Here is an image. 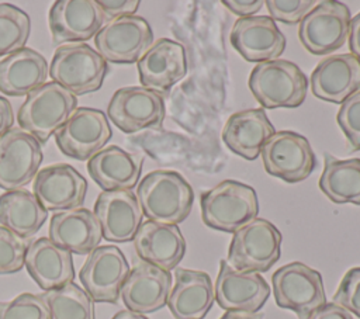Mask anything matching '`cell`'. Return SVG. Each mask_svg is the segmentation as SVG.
<instances>
[{
    "mask_svg": "<svg viewBox=\"0 0 360 319\" xmlns=\"http://www.w3.org/2000/svg\"><path fill=\"white\" fill-rule=\"evenodd\" d=\"M136 198L149 221L177 225L188 216L194 193L180 173L155 170L143 176L138 184Z\"/></svg>",
    "mask_w": 360,
    "mask_h": 319,
    "instance_id": "6da1fadb",
    "label": "cell"
},
{
    "mask_svg": "<svg viewBox=\"0 0 360 319\" xmlns=\"http://www.w3.org/2000/svg\"><path fill=\"white\" fill-rule=\"evenodd\" d=\"M249 89L263 108H295L307 97L308 79L294 62L274 59L252 69Z\"/></svg>",
    "mask_w": 360,
    "mask_h": 319,
    "instance_id": "7a4b0ae2",
    "label": "cell"
},
{
    "mask_svg": "<svg viewBox=\"0 0 360 319\" xmlns=\"http://www.w3.org/2000/svg\"><path fill=\"white\" fill-rule=\"evenodd\" d=\"M77 108V98L55 82L31 91L18 110L20 128L45 145Z\"/></svg>",
    "mask_w": 360,
    "mask_h": 319,
    "instance_id": "3957f363",
    "label": "cell"
},
{
    "mask_svg": "<svg viewBox=\"0 0 360 319\" xmlns=\"http://www.w3.org/2000/svg\"><path fill=\"white\" fill-rule=\"evenodd\" d=\"M257 214L256 191L236 180H224L201 195L202 222L215 230L233 233Z\"/></svg>",
    "mask_w": 360,
    "mask_h": 319,
    "instance_id": "277c9868",
    "label": "cell"
},
{
    "mask_svg": "<svg viewBox=\"0 0 360 319\" xmlns=\"http://www.w3.org/2000/svg\"><path fill=\"white\" fill-rule=\"evenodd\" d=\"M108 65L104 58L87 44H66L56 48L49 63L52 82L75 97L101 89Z\"/></svg>",
    "mask_w": 360,
    "mask_h": 319,
    "instance_id": "5b68a950",
    "label": "cell"
},
{
    "mask_svg": "<svg viewBox=\"0 0 360 319\" xmlns=\"http://www.w3.org/2000/svg\"><path fill=\"white\" fill-rule=\"evenodd\" d=\"M280 247L281 233L276 225L255 218L233 232L226 263L238 271L266 273L280 259Z\"/></svg>",
    "mask_w": 360,
    "mask_h": 319,
    "instance_id": "8992f818",
    "label": "cell"
},
{
    "mask_svg": "<svg viewBox=\"0 0 360 319\" xmlns=\"http://www.w3.org/2000/svg\"><path fill=\"white\" fill-rule=\"evenodd\" d=\"M277 306L292 311L298 319H308L326 304L322 275L301 261L288 263L271 275Z\"/></svg>",
    "mask_w": 360,
    "mask_h": 319,
    "instance_id": "52a82bcc",
    "label": "cell"
},
{
    "mask_svg": "<svg viewBox=\"0 0 360 319\" xmlns=\"http://www.w3.org/2000/svg\"><path fill=\"white\" fill-rule=\"evenodd\" d=\"M350 20V10L345 3L336 0L318 1L300 22V41L314 55L335 52L349 38Z\"/></svg>",
    "mask_w": 360,
    "mask_h": 319,
    "instance_id": "ba28073f",
    "label": "cell"
},
{
    "mask_svg": "<svg viewBox=\"0 0 360 319\" xmlns=\"http://www.w3.org/2000/svg\"><path fill=\"white\" fill-rule=\"evenodd\" d=\"M153 44V32L141 15L108 21L94 37L97 52L105 62L131 65L138 62Z\"/></svg>",
    "mask_w": 360,
    "mask_h": 319,
    "instance_id": "9c48e42d",
    "label": "cell"
},
{
    "mask_svg": "<svg viewBox=\"0 0 360 319\" xmlns=\"http://www.w3.org/2000/svg\"><path fill=\"white\" fill-rule=\"evenodd\" d=\"M264 170L287 183L305 180L315 169L308 139L294 131H276L260 149Z\"/></svg>",
    "mask_w": 360,
    "mask_h": 319,
    "instance_id": "30bf717a",
    "label": "cell"
},
{
    "mask_svg": "<svg viewBox=\"0 0 360 319\" xmlns=\"http://www.w3.org/2000/svg\"><path fill=\"white\" fill-rule=\"evenodd\" d=\"M111 135L110 122L101 110L77 107L55 132V142L65 156L83 162L100 152Z\"/></svg>",
    "mask_w": 360,
    "mask_h": 319,
    "instance_id": "8fae6325",
    "label": "cell"
},
{
    "mask_svg": "<svg viewBox=\"0 0 360 319\" xmlns=\"http://www.w3.org/2000/svg\"><path fill=\"white\" fill-rule=\"evenodd\" d=\"M112 124L125 134L159 128L165 118L163 96L142 86L118 89L107 107Z\"/></svg>",
    "mask_w": 360,
    "mask_h": 319,
    "instance_id": "7c38bea8",
    "label": "cell"
},
{
    "mask_svg": "<svg viewBox=\"0 0 360 319\" xmlns=\"http://www.w3.org/2000/svg\"><path fill=\"white\" fill-rule=\"evenodd\" d=\"M129 274L124 253L112 245L96 247L79 271L83 289L94 302L117 304L121 287Z\"/></svg>",
    "mask_w": 360,
    "mask_h": 319,
    "instance_id": "4fadbf2b",
    "label": "cell"
},
{
    "mask_svg": "<svg viewBox=\"0 0 360 319\" xmlns=\"http://www.w3.org/2000/svg\"><path fill=\"white\" fill-rule=\"evenodd\" d=\"M41 143L21 128L0 136V188L20 190L31 183L42 162Z\"/></svg>",
    "mask_w": 360,
    "mask_h": 319,
    "instance_id": "5bb4252c",
    "label": "cell"
},
{
    "mask_svg": "<svg viewBox=\"0 0 360 319\" xmlns=\"http://www.w3.org/2000/svg\"><path fill=\"white\" fill-rule=\"evenodd\" d=\"M214 292L222 309L256 313L269 299L270 287L260 273L238 271L221 260Z\"/></svg>",
    "mask_w": 360,
    "mask_h": 319,
    "instance_id": "9a60e30c",
    "label": "cell"
},
{
    "mask_svg": "<svg viewBox=\"0 0 360 319\" xmlns=\"http://www.w3.org/2000/svg\"><path fill=\"white\" fill-rule=\"evenodd\" d=\"M93 214L101 226L103 239L114 243L134 240L143 218L138 198L131 190L101 191Z\"/></svg>",
    "mask_w": 360,
    "mask_h": 319,
    "instance_id": "2e32d148",
    "label": "cell"
},
{
    "mask_svg": "<svg viewBox=\"0 0 360 319\" xmlns=\"http://www.w3.org/2000/svg\"><path fill=\"white\" fill-rule=\"evenodd\" d=\"M86 193V178L66 163L44 167L34 178V195L46 211L60 212L80 208Z\"/></svg>",
    "mask_w": 360,
    "mask_h": 319,
    "instance_id": "e0dca14e",
    "label": "cell"
},
{
    "mask_svg": "<svg viewBox=\"0 0 360 319\" xmlns=\"http://www.w3.org/2000/svg\"><path fill=\"white\" fill-rule=\"evenodd\" d=\"M229 38L232 46L248 62L274 60L285 49V37L270 15L238 18Z\"/></svg>",
    "mask_w": 360,
    "mask_h": 319,
    "instance_id": "ac0fdd59",
    "label": "cell"
},
{
    "mask_svg": "<svg viewBox=\"0 0 360 319\" xmlns=\"http://www.w3.org/2000/svg\"><path fill=\"white\" fill-rule=\"evenodd\" d=\"M48 25L53 44L87 41L105 25L96 0H58L52 4Z\"/></svg>",
    "mask_w": 360,
    "mask_h": 319,
    "instance_id": "d6986e66",
    "label": "cell"
},
{
    "mask_svg": "<svg viewBox=\"0 0 360 319\" xmlns=\"http://www.w3.org/2000/svg\"><path fill=\"white\" fill-rule=\"evenodd\" d=\"M136 65L142 87L159 94L169 91L187 73L183 45L169 38L155 41Z\"/></svg>",
    "mask_w": 360,
    "mask_h": 319,
    "instance_id": "ffe728a7",
    "label": "cell"
},
{
    "mask_svg": "<svg viewBox=\"0 0 360 319\" xmlns=\"http://www.w3.org/2000/svg\"><path fill=\"white\" fill-rule=\"evenodd\" d=\"M170 289V271L139 261L129 270L120 297L128 311L145 315L162 309L167 304Z\"/></svg>",
    "mask_w": 360,
    "mask_h": 319,
    "instance_id": "44dd1931",
    "label": "cell"
},
{
    "mask_svg": "<svg viewBox=\"0 0 360 319\" xmlns=\"http://www.w3.org/2000/svg\"><path fill=\"white\" fill-rule=\"evenodd\" d=\"M309 83L316 98L342 104L360 91V59L352 53L330 55L316 65Z\"/></svg>",
    "mask_w": 360,
    "mask_h": 319,
    "instance_id": "7402d4cb",
    "label": "cell"
},
{
    "mask_svg": "<svg viewBox=\"0 0 360 319\" xmlns=\"http://www.w3.org/2000/svg\"><path fill=\"white\" fill-rule=\"evenodd\" d=\"M134 247L142 261L170 271L186 254V240L177 225L145 221L139 226Z\"/></svg>",
    "mask_w": 360,
    "mask_h": 319,
    "instance_id": "603a6c76",
    "label": "cell"
},
{
    "mask_svg": "<svg viewBox=\"0 0 360 319\" xmlns=\"http://www.w3.org/2000/svg\"><path fill=\"white\" fill-rule=\"evenodd\" d=\"M24 266L44 291L63 287L75 278L72 253L49 237H39L27 245Z\"/></svg>",
    "mask_w": 360,
    "mask_h": 319,
    "instance_id": "cb8c5ba5",
    "label": "cell"
},
{
    "mask_svg": "<svg viewBox=\"0 0 360 319\" xmlns=\"http://www.w3.org/2000/svg\"><path fill=\"white\" fill-rule=\"evenodd\" d=\"M215 301L214 285L204 271L177 267L167 306L174 319H202Z\"/></svg>",
    "mask_w": 360,
    "mask_h": 319,
    "instance_id": "d4e9b609",
    "label": "cell"
},
{
    "mask_svg": "<svg viewBox=\"0 0 360 319\" xmlns=\"http://www.w3.org/2000/svg\"><path fill=\"white\" fill-rule=\"evenodd\" d=\"M49 239L76 254H90L98 247L103 233L94 214L87 208L55 212L49 222Z\"/></svg>",
    "mask_w": 360,
    "mask_h": 319,
    "instance_id": "484cf974",
    "label": "cell"
},
{
    "mask_svg": "<svg viewBox=\"0 0 360 319\" xmlns=\"http://www.w3.org/2000/svg\"><path fill=\"white\" fill-rule=\"evenodd\" d=\"M264 108H249L232 114L224 125L222 141L235 155L255 160L263 143L274 134Z\"/></svg>",
    "mask_w": 360,
    "mask_h": 319,
    "instance_id": "4316f807",
    "label": "cell"
},
{
    "mask_svg": "<svg viewBox=\"0 0 360 319\" xmlns=\"http://www.w3.org/2000/svg\"><path fill=\"white\" fill-rule=\"evenodd\" d=\"M87 171L103 191L131 190L139 181L142 157L111 145L89 159Z\"/></svg>",
    "mask_w": 360,
    "mask_h": 319,
    "instance_id": "83f0119b",
    "label": "cell"
},
{
    "mask_svg": "<svg viewBox=\"0 0 360 319\" xmlns=\"http://www.w3.org/2000/svg\"><path fill=\"white\" fill-rule=\"evenodd\" d=\"M46 59L32 48L18 49L0 60V91L6 96H28L46 83Z\"/></svg>",
    "mask_w": 360,
    "mask_h": 319,
    "instance_id": "f1b7e54d",
    "label": "cell"
},
{
    "mask_svg": "<svg viewBox=\"0 0 360 319\" xmlns=\"http://www.w3.org/2000/svg\"><path fill=\"white\" fill-rule=\"evenodd\" d=\"M48 211L34 193L20 188L0 195V226L11 230L21 239L32 237L45 223Z\"/></svg>",
    "mask_w": 360,
    "mask_h": 319,
    "instance_id": "f546056e",
    "label": "cell"
},
{
    "mask_svg": "<svg viewBox=\"0 0 360 319\" xmlns=\"http://www.w3.org/2000/svg\"><path fill=\"white\" fill-rule=\"evenodd\" d=\"M323 164L318 181L321 191L332 202L360 205V159L340 160L325 153Z\"/></svg>",
    "mask_w": 360,
    "mask_h": 319,
    "instance_id": "4dcf8cb0",
    "label": "cell"
},
{
    "mask_svg": "<svg viewBox=\"0 0 360 319\" xmlns=\"http://www.w3.org/2000/svg\"><path fill=\"white\" fill-rule=\"evenodd\" d=\"M41 295L48 306L49 319H96L94 301L75 282L45 291Z\"/></svg>",
    "mask_w": 360,
    "mask_h": 319,
    "instance_id": "1f68e13d",
    "label": "cell"
},
{
    "mask_svg": "<svg viewBox=\"0 0 360 319\" xmlns=\"http://www.w3.org/2000/svg\"><path fill=\"white\" fill-rule=\"evenodd\" d=\"M31 20L25 11L10 3H0V58L25 48Z\"/></svg>",
    "mask_w": 360,
    "mask_h": 319,
    "instance_id": "d6a6232c",
    "label": "cell"
},
{
    "mask_svg": "<svg viewBox=\"0 0 360 319\" xmlns=\"http://www.w3.org/2000/svg\"><path fill=\"white\" fill-rule=\"evenodd\" d=\"M0 319H49V311L41 294L24 292L8 302L0 301Z\"/></svg>",
    "mask_w": 360,
    "mask_h": 319,
    "instance_id": "836d02e7",
    "label": "cell"
},
{
    "mask_svg": "<svg viewBox=\"0 0 360 319\" xmlns=\"http://www.w3.org/2000/svg\"><path fill=\"white\" fill-rule=\"evenodd\" d=\"M27 243L11 230L0 226V274H13L24 267Z\"/></svg>",
    "mask_w": 360,
    "mask_h": 319,
    "instance_id": "e575fe53",
    "label": "cell"
},
{
    "mask_svg": "<svg viewBox=\"0 0 360 319\" xmlns=\"http://www.w3.org/2000/svg\"><path fill=\"white\" fill-rule=\"evenodd\" d=\"M336 119L352 149L360 150V91L352 94L340 104Z\"/></svg>",
    "mask_w": 360,
    "mask_h": 319,
    "instance_id": "d590c367",
    "label": "cell"
},
{
    "mask_svg": "<svg viewBox=\"0 0 360 319\" xmlns=\"http://www.w3.org/2000/svg\"><path fill=\"white\" fill-rule=\"evenodd\" d=\"M315 0H267L264 4L271 20L284 24H297L316 6Z\"/></svg>",
    "mask_w": 360,
    "mask_h": 319,
    "instance_id": "8d00e7d4",
    "label": "cell"
},
{
    "mask_svg": "<svg viewBox=\"0 0 360 319\" xmlns=\"http://www.w3.org/2000/svg\"><path fill=\"white\" fill-rule=\"evenodd\" d=\"M333 304L360 318V267H353L340 280Z\"/></svg>",
    "mask_w": 360,
    "mask_h": 319,
    "instance_id": "74e56055",
    "label": "cell"
},
{
    "mask_svg": "<svg viewBox=\"0 0 360 319\" xmlns=\"http://www.w3.org/2000/svg\"><path fill=\"white\" fill-rule=\"evenodd\" d=\"M97 4L105 21H112L115 18L127 15H135L139 7L138 0H97Z\"/></svg>",
    "mask_w": 360,
    "mask_h": 319,
    "instance_id": "f35d334b",
    "label": "cell"
},
{
    "mask_svg": "<svg viewBox=\"0 0 360 319\" xmlns=\"http://www.w3.org/2000/svg\"><path fill=\"white\" fill-rule=\"evenodd\" d=\"M222 3L229 11L239 15V18L255 15L264 4L262 0H224Z\"/></svg>",
    "mask_w": 360,
    "mask_h": 319,
    "instance_id": "ab89813d",
    "label": "cell"
},
{
    "mask_svg": "<svg viewBox=\"0 0 360 319\" xmlns=\"http://www.w3.org/2000/svg\"><path fill=\"white\" fill-rule=\"evenodd\" d=\"M308 319H353V316L342 306L330 302L318 308L309 315Z\"/></svg>",
    "mask_w": 360,
    "mask_h": 319,
    "instance_id": "60d3db41",
    "label": "cell"
},
{
    "mask_svg": "<svg viewBox=\"0 0 360 319\" xmlns=\"http://www.w3.org/2000/svg\"><path fill=\"white\" fill-rule=\"evenodd\" d=\"M349 49L352 55L360 59V13L350 20L349 28Z\"/></svg>",
    "mask_w": 360,
    "mask_h": 319,
    "instance_id": "b9f144b4",
    "label": "cell"
},
{
    "mask_svg": "<svg viewBox=\"0 0 360 319\" xmlns=\"http://www.w3.org/2000/svg\"><path fill=\"white\" fill-rule=\"evenodd\" d=\"M14 124V115L11 104L7 98L0 97V136L7 134Z\"/></svg>",
    "mask_w": 360,
    "mask_h": 319,
    "instance_id": "7bdbcfd3",
    "label": "cell"
},
{
    "mask_svg": "<svg viewBox=\"0 0 360 319\" xmlns=\"http://www.w3.org/2000/svg\"><path fill=\"white\" fill-rule=\"evenodd\" d=\"M263 313H250V312H238V311H226L219 319H262Z\"/></svg>",
    "mask_w": 360,
    "mask_h": 319,
    "instance_id": "ee69618b",
    "label": "cell"
},
{
    "mask_svg": "<svg viewBox=\"0 0 360 319\" xmlns=\"http://www.w3.org/2000/svg\"><path fill=\"white\" fill-rule=\"evenodd\" d=\"M111 319H148V318L143 316V315H141V313H136V312L124 309V311L117 312Z\"/></svg>",
    "mask_w": 360,
    "mask_h": 319,
    "instance_id": "f6af8a7d",
    "label": "cell"
}]
</instances>
